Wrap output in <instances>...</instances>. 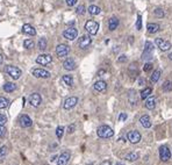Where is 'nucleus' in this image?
<instances>
[{"label":"nucleus","mask_w":172,"mask_h":165,"mask_svg":"<svg viewBox=\"0 0 172 165\" xmlns=\"http://www.w3.org/2000/svg\"><path fill=\"white\" fill-rule=\"evenodd\" d=\"M75 129H76V126H75V125H70L69 128H68V133H69V134H72V133L75 131Z\"/></svg>","instance_id":"obj_45"},{"label":"nucleus","mask_w":172,"mask_h":165,"mask_svg":"<svg viewBox=\"0 0 172 165\" xmlns=\"http://www.w3.org/2000/svg\"><path fill=\"white\" fill-rule=\"evenodd\" d=\"M62 80H63V83L65 84V85H68V86H73V77L71 76V74H64L63 77H62Z\"/></svg>","instance_id":"obj_24"},{"label":"nucleus","mask_w":172,"mask_h":165,"mask_svg":"<svg viewBox=\"0 0 172 165\" xmlns=\"http://www.w3.org/2000/svg\"><path fill=\"white\" fill-rule=\"evenodd\" d=\"M136 29H137V30H141V29H142V17H141V15H138V17H137Z\"/></svg>","instance_id":"obj_39"},{"label":"nucleus","mask_w":172,"mask_h":165,"mask_svg":"<svg viewBox=\"0 0 172 165\" xmlns=\"http://www.w3.org/2000/svg\"><path fill=\"white\" fill-rule=\"evenodd\" d=\"M85 30L90 34V35H96L99 30V23L94 20H89L85 23Z\"/></svg>","instance_id":"obj_3"},{"label":"nucleus","mask_w":172,"mask_h":165,"mask_svg":"<svg viewBox=\"0 0 172 165\" xmlns=\"http://www.w3.org/2000/svg\"><path fill=\"white\" fill-rule=\"evenodd\" d=\"M76 62L73 58H66L64 62H63V68L68 71H73L76 69Z\"/></svg>","instance_id":"obj_17"},{"label":"nucleus","mask_w":172,"mask_h":165,"mask_svg":"<svg viewBox=\"0 0 172 165\" xmlns=\"http://www.w3.org/2000/svg\"><path fill=\"white\" fill-rule=\"evenodd\" d=\"M117 26H119V19L115 18V17L109 19V21H108V29H109L111 32L115 30V29L117 28Z\"/></svg>","instance_id":"obj_22"},{"label":"nucleus","mask_w":172,"mask_h":165,"mask_svg":"<svg viewBox=\"0 0 172 165\" xmlns=\"http://www.w3.org/2000/svg\"><path fill=\"white\" fill-rule=\"evenodd\" d=\"M17 90V85L14 83H6L4 85V91L6 93H12Z\"/></svg>","instance_id":"obj_25"},{"label":"nucleus","mask_w":172,"mask_h":165,"mask_svg":"<svg viewBox=\"0 0 172 165\" xmlns=\"http://www.w3.org/2000/svg\"><path fill=\"white\" fill-rule=\"evenodd\" d=\"M160 74H162V71H160V70H155L153 73L151 74L150 80H151L153 83H157V81L159 80V78H160Z\"/></svg>","instance_id":"obj_30"},{"label":"nucleus","mask_w":172,"mask_h":165,"mask_svg":"<svg viewBox=\"0 0 172 165\" xmlns=\"http://www.w3.org/2000/svg\"><path fill=\"white\" fill-rule=\"evenodd\" d=\"M7 152H8V150H7L6 146H2V147L0 148V159L1 158H5L6 155H7Z\"/></svg>","instance_id":"obj_37"},{"label":"nucleus","mask_w":172,"mask_h":165,"mask_svg":"<svg viewBox=\"0 0 172 165\" xmlns=\"http://www.w3.org/2000/svg\"><path fill=\"white\" fill-rule=\"evenodd\" d=\"M47 45H48L47 38H44V37H41V38L38 40V42H37L38 49H40L41 51H43V50H45V49H47Z\"/></svg>","instance_id":"obj_28"},{"label":"nucleus","mask_w":172,"mask_h":165,"mask_svg":"<svg viewBox=\"0 0 172 165\" xmlns=\"http://www.w3.org/2000/svg\"><path fill=\"white\" fill-rule=\"evenodd\" d=\"M144 83H145V80H144V79H143V78H141V79H140V80H138V85H140V86H142V85H143V84H144Z\"/></svg>","instance_id":"obj_47"},{"label":"nucleus","mask_w":172,"mask_h":165,"mask_svg":"<svg viewBox=\"0 0 172 165\" xmlns=\"http://www.w3.org/2000/svg\"><path fill=\"white\" fill-rule=\"evenodd\" d=\"M32 73H33L34 77H36V78H44V79L50 78V76H51V73H50L49 71H47V70H44V69H40V68L33 69V70H32Z\"/></svg>","instance_id":"obj_9"},{"label":"nucleus","mask_w":172,"mask_h":165,"mask_svg":"<svg viewBox=\"0 0 172 165\" xmlns=\"http://www.w3.org/2000/svg\"><path fill=\"white\" fill-rule=\"evenodd\" d=\"M35 62L37 64H40V65H47V64H50L53 62V57H51V55H49V54H42V55L36 57Z\"/></svg>","instance_id":"obj_10"},{"label":"nucleus","mask_w":172,"mask_h":165,"mask_svg":"<svg viewBox=\"0 0 172 165\" xmlns=\"http://www.w3.org/2000/svg\"><path fill=\"white\" fill-rule=\"evenodd\" d=\"M5 72L14 80H18L22 76V70L19 69L18 66H14V65H6L5 66Z\"/></svg>","instance_id":"obj_1"},{"label":"nucleus","mask_w":172,"mask_h":165,"mask_svg":"<svg viewBox=\"0 0 172 165\" xmlns=\"http://www.w3.org/2000/svg\"><path fill=\"white\" fill-rule=\"evenodd\" d=\"M128 99H129V102L132 105H136L137 104V93L134 90H130L129 94H128Z\"/></svg>","instance_id":"obj_26"},{"label":"nucleus","mask_w":172,"mask_h":165,"mask_svg":"<svg viewBox=\"0 0 172 165\" xmlns=\"http://www.w3.org/2000/svg\"><path fill=\"white\" fill-rule=\"evenodd\" d=\"M153 44L151 42L147 41L145 45H144V51L142 54V59L144 61H149L153 58Z\"/></svg>","instance_id":"obj_4"},{"label":"nucleus","mask_w":172,"mask_h":165,"mask_svg":"<svg viewBox=\"0 0 172 165\" xmlns=\"http://www.w3.org/2000/svg\"><path fill=\"white\" fill-rule=\"evenodd\" d=\"M41 102H42V98H41V95L38 93L34 92V93H32L29 95V104L33 107H38L41 105Z\"/></svg>","instance_id":"obj_15"},{"label":"nucleus","mask_w":172,"mask_h":165,"mask_svg":"<svg viewBox=\"0 0 172 165\" xmlns=\"http://www.w3.org/2000/svg\"><path fill=\"white\" fill-rule=\"evenodd\" d=\"M151 69H153V64H151V63H147V64L144 65V68H143L144 72H149Z\"/></svg>","instance_id":"obj_42"},{"label":"nucleus","mask_w":172,"mask_h":165,"mask_svg":"<svg viewBox=\"0 0 172 165\" xmlns=\"http://www.w3.org/2000/svg\"><path fill=\"white\" fill-rule=\"evenodd\" d=\"M62 35H63L64 38H66V40H69V41H73V40L77 38V36H78V29H76L75 27H70V28L65 29V30L63 32Z\"/></svg>","instance_id":"obj_7"},{"label":"nucleus","mask_w":172,"mask_h":165,"mask_svg":"<svg viewBox=\"0 0 172 165\" xmlns=\"http://www.w3.org/2000/svg\"><path fill=\"white\" fill-rule=\"evenodd\" d=\"M77 104H78V98H77V97H70V98L65 99L64 105H63V108H64V110H72Z\"/></svg>","instance_id":"obj_14"},{"label":"nucleus","mask_w":172,"mask_h":165,"mask_svg":"<svg viewBox=\"0 0 172 165\" xmlns=\"http://www.w3.org/2000/svg\"><path fill=\"white\" fill-rule=\"evenodd\" d=\"M85 12H86V8H85L84 5H79V6L76 8V13L78 14V15H84Z\"/></svg>","instance_id":"obj_36"},{"label":"nucleus","mask_w":172,"mask_h":165,"mask_svg":"<svg viewBox=\"0 0 172 165\" xmlns=\"http://www.w3.org/2000/svg\"><path fill=\"white\" fill-rule=\"evenodd\" d=\"M147 29H148V33H149V34H155V33H157V32L160 29V27H159L158 23H153V22H150V23H148Z\"/></svg>","instance_id":"obj_21"},{"label":"nucleus","mask_w":172,"mask_h":165,"mask_svg":"<svg viewBox=\"0 0 172 165\" xmlns=\"http://www.w3.org/2000/svg\"><path fill=\"white\" fill-rule=\"evenodd\" d=\"M140 122H141V125H142L143 128H150L151 125H153V123H151V120H150V117H149V115H143V116H141Z\"/></svg>","instance_id":"obj_20"},{"label":"nucleus","mask_w":172,"mask_h":165,"mask_svg":"<svg viewBox=\"0 0 172 165\" xmlns=\"http://www.w3.org/2000/svg\"><path fill=\"white\" fill-rule=\"evenodd\" d=\"M117 62H119V63H125V62H127V56H126V55H121L120 57H119Z\"/></svg>","instance_id":"obj_44"},{"label":"nucleus","mask_w":172,"mask_h":165,"mask_svg":"<svg viewBox=\"0 0 172 165\" xmlns=\"http://www.w3.org/2000/svg\"><path fill=\"white\" fill-rule=\"evenodd\" d=\"M96 134H98V136L101 137V138H111V137H113V135H114V130L111 128L109 126L104 125V126H100V127L98 128Z\"/></svg>","instance_id":"obj_2"},{"label":"nucleus","mask_w":172,"mask_h":165,"mask_svg":"<svg viewBox=\"0 0 172 165\" xmlns=\"http://www.w3.org/2000/svg\"><path fill=\"white\" fill-rule=\"evenodd\" d=\"M63 134H64V128L63 127H57V129H56V136H57L58 140H60L62 137H63Z\"/></svg>","instance_id":"obj_38"},{"label":"nucleus","mask_w":172,"mask_h":165,"mask_svg":"<svg viewBox=\"0 0 172 165\" xmlns=\"http://www.w3.org/2000/svg\"><path fill=\"white\" fill-rule=\"evenodd\" d=\"M101 165H112V163H111V162H108V161H106V162H104Z\"/></svg>","instance_id":"obj_48"},{"label":"nucleus","mask_w":172,"mask_h":165,"mask_svg":"<svg viewBox=\"0 0 172 165\" xmlns=\"http://www.w3.org/2000/svg\"><path fill=\"white\" fill-rule=\"evenodd\" d=\"M22 33L26 34V35H29V36H35L36 35L35 28L32 24H29V23H24L22 26Z\"/></svg>","instance_id":"obj_18"},{"label":"nucleus","mask_w":172,"mask_h":165,"mask_svg":"<svg viewBox=\"0 0 172 165\" xmlns=\"http://www.w3.org/2000/svg\"><path fill=\"white\" fill-rule=\"evenodd\" d=\"M70 157H71V153L70 151H64L62 152V155L57 157V165H68L69 161H70Z\"/></svg>","instance_id":"obj_16"},{"label":"nucleus","mask_w":172,"mask_h":165,"mask_svg":"<svg viewBox=\"0 0 172 165\" xmlns=\"http://www.w3.org/2000/svg\"><path fill=\"white\" fill-rule=\"evenodd\" d=\"M153 14H155L156 18H164V15H165V13H164V11L162 8H156L153 11Z\"/></svg>","instance_id":"obj_35"},{"label":"nucleus","mask_w":172,"mask_h":165,"mask_svg":"<svg viewBox=\"0 0 172 165\" xmlns=\"http://www.w3.org/2000/svg\"><path fill=\"white\" fill-rule=\"evenodd\" d=\"M89 13L91 14V15H99L100 13H101V9H100V7H98L96 5H91L90 7H89Z\"/></svg>","instance_id":"obj_27"},{"label":"nucleus","mask_w":172,"mask_h":165,"mask_svg":"<svg viewBox=\"0 0 172 165\" xmlns=\"http://www.w3.org/2000/svg\"><path fill=\"white\" fill-rule=\"evenodd\" d=\"M19 125L21 128H29V127H32L33 121H32V119L28 115L22 114L19 117Z\"/></svg>","instance_id":"obj_13"},{"label":"nucleus","mask_w":172,"mask_h":165,"mask_svg":"<svg viewBox=\"0 0 172 165\" xmlns=\"http://www.w3.org/2000/svg\"><path fill=\"white\" fill-rule=\"evenodd\" d=\"M145 107L148 110H153L156 107V99L155 97H148L147 101H145Z\"/></svg>","instance_id":"obj_23"},{"label":"nucleus","mask_w":172,"mask_h":165,"mask_svg":"<svg viewBox=\"0 0 172 165\" xmlns=\"http://www.w3.org/2000/svg\"><path fill=\"white\" fill-rule=\"evenodd\" d=\"M138 157H140V155L137 152H130V153H128L126 156V159L129 161V162H135V161L138 159Z\"/></svg>","instance_id":"obj_32"},{"label":"nucleus","mask_w":172,"mask_h":165,"mask_svg":"<svg viewBox=\"0 0 172 165\" xmlns=\"http://www.w3.org/2000/svg\"><path fill=\"white\" fill-rule=\"evenodd\" d=\"M155 42H156L157 47H158L162 51H168V50H170V48H171V43H170L169 41H165V40L160 38V37L156 38Z\"/></svg>","instance_id":"obj_11"},{"label":"nucleus","mask_w":172,"mask_h":165,"mask_svg":"<svg viewBox=\"0 0 172 165\" xmlns=\"http://www.w3.org/2000/svg\"><path fill=\"white\" fill-rule=\"evenodd\" d=\"M23 47H24L26 49H33V48L35 47V42H34L33 40H30V38H27V40H24V42H23Z\"/></svg>","instance_id":"obj_31"},{"label":"nucleus","mask_w":172,"mask_h":165,"mask_svg":"<svg viewBox=\"0 0 172 165\" xmlns=\"http://www.w3.org/2000/svg\"><path fill=\"white\" fill-rule=\"evenodd\" d=\"M2 62H4V57H2V55L0 54V65L2 64Z\"/></svg>","instance_id":"obj_49"},{"label":"nucleus","mask_w":172,"mask_h":165,"mask_svg":"<svg viewBox=\"0 0 172 165\" xmlns=\"http://www.w3.org/2000/svg\"><path fill=\"white\" fill-rule=\"evenodd\" d=\"M163 91L164 92H171L172 91V81L171 80H166L164 84H163Z\"/></svg>","instance_id":"obj_34"},{"label":"nucleus","mask_w":172,"mask_h":165,"mask_svg":"<svg viewBox=\"0 0 172 165\" xmlns=\"http://www.w3.org/2000/svg\"><path fill=\"white\" fill-rule=\"evenodd\" d=\"M6 122H7V117H6V115H4V114L0 113V126H5Z\"/></svg>","instance_id":"obj_41"},{"label":"nucleus","mask_w":172,"mask_h":165,"mask_svg":"<svg viewBox=\"0 0 172 165\" xmlns=\"http://www.w3.org/2000/svg\"><path fill=\"white\" fill-rule=\"evenodd\" d=\"M116 165H125V164H122V163H117Z\"/></svg>","instance_id":"obj_51"},{"label":"nucleus","mask_w":172,"mask_h":165,"mask_svg":"<svg viewBox=\"0 0 172 165\" xmlns=\"http://www.w3.org/2000/svg\"><path fill=\"white\" fill-rule=\"evenodd\" d=\"M7 129L5 128V126H0V138H4L6 136Z\"/></svg>","instance_id":"obj_40"},{"label":"nucleus","mask_w":172,"mask_h":165,"mask_svg":"<svg viewBox=\"0 0 172 165\" xmlns=\"http://www.w3.org/2000/svg\"><path fill=\"white\" fill-rule=\"evenodd\" d=\"M77 1L78 0H65V2H66V5L68 6H70V7H72V6H75L77 4Z\"/></svg>","instance_id":"obj_43"},{"label":"nucleus","mask_w":172,"mask_h":165,"mask_svg":"<svg viewBox=\"0 0 172 165\" xmlns=\"http://www.w3.org/2000/svg\"><path fill=\"white\" fill-rule=\"evenodd\" d=\"M70 54V47L68 44H58L56 47V55L58 58H65Z\"/></svg>","instance_id":"obj_5"},{"label":"nucleus","mask_w":172,"mask_h":165,"mask_svg":"<svg viewBox=\"0 0 172 165\" xmlns=\"http://www.w3.org/2000/svg\"><path fill=\"white\" fill-rule=\"evenodd\" d=\"M127 138H128V141H129L130 143L136 144V143H138V142L141 141L142 136H141V134H140L137 130H132V131H129V133L127 134Z\"/></svg>","instance_id":"obj_12"},{"label":"nucleus","mask_w":172,"mask_h":165,"mask_svg":"<svg viewBox=\"0 0 172 165\" xmlns=\"http://www.w3.org/2000/svg\"><path fill=\"white\" fill-rule=\"evenodd\" d=\"M126 119H127V114L121 113V114H120V116H119V120H120V121H125Z\"/></svg>","instance_id":"obj_46"},{"label":"nucleus","mask_w":172,"mask_h":165,"mask_svg":"<svg viewBox=\"0 0 172 165\" xmlns=\"http://www.w3.org/2000/svg\"><path fill=\"white\" fill-rule=\"evenodd\" d=\"M153 93V90H151V87H145L144 90H142L141 91V99H147L148 97H150V94Z\"/></svg>","instance_id":"obj_29"},{"label":"nucleus","mask_w":172,"mask_h":165,"mask_svg":"<svg viewBox=\"0 0 172 165\" xmlns=\"http://www.w3.org/2000/svg\"><path fill=\"white\" fill-rule=\"evenodd\" d=\"M8 104H9V101H8L7 98H5V97H0V110L7 108Z\"/></svg>","instance_id":"obj_33"},{"label":"nucleus","mask_w":172,"mask_h":165,"mask_svg":"<svg viewBox=\"0 0 172 165\" xmlns=\"http://www.w3.org/2000/svg\"><path fill=\"white\" fill-rule=\"evenodd\" d=\"M159 158L162 162H168L171 158V151L168 146H162L159 148Z\"/></svg>","instance_id":"obj_6"},{"label":"nucleus","mask_w":172,"mask_h":165,"mask_svg":"<svg viewBox=\"0 0 172 165\" xmlns=\"http://www.w3.org/2000/svg\"><path fill=\"white\" fill-rule=\"evenodd\" d=\"M93 87H94V90L98 92H105L107 90V83H106L105 80H98V81L94 83Z\"/></svg>","instance_id":"obj_19"},{"label":"nucleus","mask_w":172,"mask_h":165,"mask_svg":"<svg viewBox=\"0 0 172 165\" xmlns=\"http://www.w3.org/2000/svg\"><path fill=\"white\" fill-rule=\"evenodd\" d=\"M92 44V38L89 35H83L78 41V45L80 49H87Z\"/></svg>","instance_id":"obj_8"},{"label":"nucleus","mask_w":172,"mask_h":165,"mask_svg":"<svg viewBox=\"0 0 172 165\" xmlns=\"http://www.w3.org/2000/svg\"><path fill=\"white\" fill-rule=\"evenodd\" d=\"M169 58H170V59H171V61H172V53H171V54H170V55H169Z\"/></svg>","instance_id":"obj_50"}]
</instances>
